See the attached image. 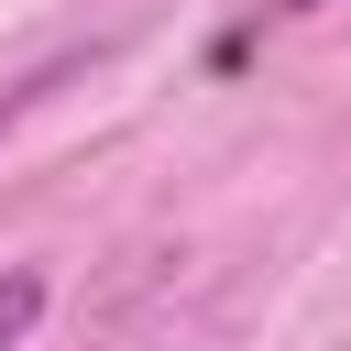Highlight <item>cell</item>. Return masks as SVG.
Masks as SVG:
<instances>
[{
    "label": "cell",
    "instance_id": "6da1fadb",
    "mask_svg": "<svg viewBox=\"0 0 351 351\" xmlns=\"http://www.w3.org/2000/svg\"><path fill=\"white\" fill-rule=\"evenodd\" d=\"M44 296H55V285H44L33 263H0V351H22V340L44 329Z\"/></svg>",
    "mask_w": 351,
    "mask_h": 351
},
{
    "label": "cell",
    "instance_id": "7a4b0ae2",
    "mask_svg": "<svg viewBox=\"0 0 351 351\" xmlns=\"http://www.w3.org/2000/svg\"><path fill=\"white\" fill-rule=\"evenodd\" d=\"M263 11H274V22H307V11H329V0H263Z\"/></svg>",
    "mask_w": 351,
    "mask_h": 351
}]
</instances>
